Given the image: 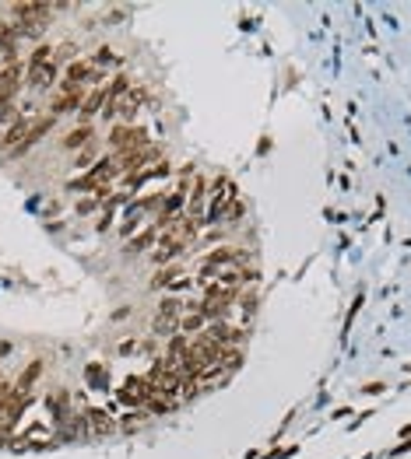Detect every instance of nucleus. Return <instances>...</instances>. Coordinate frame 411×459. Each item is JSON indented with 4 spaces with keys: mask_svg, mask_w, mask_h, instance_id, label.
Returning a JSON list of instances; mask_svg holds the SVG:
<instances>
[{
    "mask_svg": "<svg viewBox=\"0 0 411 459\" xmlns=\"http://www.w3.org/2000/svg\"><path fill=\"white\" fill-rule=\"evenodd\" d=\"M180 312H183V301H180V298H162L152 330H155L158 336H176V326H180Z\"/></svg>",
    "mask_w": 411,
    "mask_h": 459,
    "instance_id": "f257e3e1",
    "label": "nucleus"
},
{
    "mask_svg": "<svg viewBox=\"0 0 411 459\" xmlns=\"http://www.w3.org/2000/svg\"><path fill=\"white\" fill-rule=\"evenodd\" d=\"M109 144H113V147L124 155V151H144L148 137H144V130H137V127H113Z\"/></svg>",
    "mask_w": 411,
    "mask_h": 459,
    "instance_id": "f03ea898",
    "label": "nucleus"
},
{
    "mask_svg": "<svg viewBox=\"0 0 411 459\" xmlns=\"http://www.w3.org/2000/svg\"><path fill=\"white\" fill-rule=\"evenodd\" d=\"M92 64H84V60H74V64L64 71V81H60V91L64 95H74V91H81V84H92Z\"/></svg>",
    "mask_w": 411,
    "mask_h": 459,
    "instance_id": "7ed1b4c3",
    "label": "nucleus"
},
{
    "mask_svg": "<svg viewBox=\"0 0 411 459\" xmlns=\"http://www.w3.org/2000/svg\"><path fill=\"white\" fill-rule=\"evenodd\" d=\"M21 67L18 64H11V67H4L0 71V112H4L8 106H11V99L18 95V88H21Z\"/></svg>",
    "mask_w": 411,
    "mask_h": 459,
    "instance_id": "20e7f679",
    "label": "nucleus"
},
{
    "mask_svg": "<svg viewBox=\"0 0 411 459\" xmlns=\"http://www.w3.org/2000/svg\"><path fill=\"white\" fill-rule=\"evenodd\" d=\"M56 77H60V67H56L53 64V60H49V64H39V67H28V88H36V91H43V88H53V81Z\"/></svg>",
    "mask_w": 411,
    "mask_h": 459,
    "instance_id": "39448f33",
    "label": "nucleus"
},
{
    "mask_svg": "<svg viewBox=\"0 0 411 459\" xmlns=\"http://www.w3.org/2000/svg\"><path fill=\"white\" fill-rule=\"evenodd\" d=\"M102 109H106V88H95L92 95H88V99L81 102V112H78L81 127H92V116H95V112H102Z\"/></svg>",
    "mask_w": 411,
    "mask_h": 459,
    "instance_id": "423d86ee",
    "label": "nucleus"
},
{
    "mask_svg": "<svg viewBox=\"0 0 411 459\" xmlns=\"http://www.w3.org/2000/svg\"><path fill=\"white\" fill-rule=\"evenodd\" d=\"M204 336H208V340H215V344H222V347H228V344L243 340V330H232L228 323H208Z\"/></svg>",
    "mask_w": 411,
    "mask_h": 459,
    "instance_id": "0eeeda50",
    "label": "nucleus"
},
{
    "mask_svg": "<svg viewBox=\"0 0 411 459\" xmlns=\"http://www.w3.org/2000/svg\"><path fill=\"white\" fill-rule=\"evenodd\" d=\"M28 130H32V123L28 119H18V123H11V130L0 137V151H8V147H21V140L28 137Z\"/></svg>",
    "mask_w": 411,
    "mask_h": 459,
    "instance_id": "6e6552de",
    "label": "nucleus"
},
{
    "mask_svg": "<svg viewBox=\"0 0 411 459\" xmlns=\"http://www.w3.org/2000/svg\"><path fill=\"white\" fill-rule=\"evenodd\" d=\"M81 91H74V95H60V99H56L53 102V119L56 116H67V112H81Z\"/></svg>",
    "mask_w": 411,
    "mask_h": 459,
    "instance_id": "1a4fd4ad",
    "label": "nucleus"
},
{
    "mask_svg": "<svg viewBox=\"0 0 411 459\" xmlns=\"http://www.w3.org/2000/svg\"><path fill=\"white\" fill-rule=\"evenodd\" d=\"M39 372H43V361H32V364H28V372H21L14 393H18V396H28V389H32V382L39 379Z\"/></svg>",
    "mask_w": 411,
    "mask_h": 459,
    "instance_id": "9d476101",
    "label": "nucleus"
},
{
    "mask_svg": "<svg viewBox=\"0 0 411 459\" xmlns=\"http://www.w3.org/2000/svg\"><path fill=\"white\" fill-rule=\"evenodd\" d=\"M204 323H208V319H204L200 305H197V309L190 305V312H187V316L180 319V330H183V333H197V330H204Z\"/></svg>",
    "mask_w": 411,
    "mask_h": 459,
    "instance_id": "9b49d317",
    "label": "nucleus"
},
{
    "mask_svg": "<svg viewBox=\"0 0 411 459\" xmlns=\"http://www.w3.org/2000/svg\"><path fill=\"white\" fill-rule=\"evenodd\" d=\"M88 140H92V127H78L64 137V147H84Z\"/></svg>",
    "mask_w": 411,
    "mask_h": 459,
    "instance_id": "f8f14e48",
    "label": "nucleus"
},
{
    "mask_svg": "<svg viewBox=\"0 0 411 459\" xmlns=\"http://www.w3.org/2000/svg\"><path fill=\"white\" fill-rule=\"evenodd\" d=\"M158 238V232L155 228H148V232H141L134 242H130V246H127V253H137V249H144V246H152V242Z\"/></svg>",
    "mask_w": 411,
    "mask_h": 459,
    "instance_id": "ddd939ff",
    "label": "nucleus"
},
{
    "mask_svg": "<svg viewBox=\"0 0 411 459\" xmlns=\"http://www.w3.org/2000/svg\"><path fill=\"white\" fill-rule=\"evenodd\" d=\"M88 417H92V427H95V432H106V427H113V421H109L102 410H92Z\"/></svg>",
    "mask_w": 411,
    "mask_h": 459,
    "instance_id": "4468645a",
    "label": "nucleus"
},
{
    "mask_svg": "<svg viewBox=\"0 0 411 459\" xmlns=\"http://www.w3.org/2000/svg\"><path fill=\"white\" fill-rule=\"evenodd\" d=\"M169 281H176V270H158L155 281H152V288H162V284H169Z\"/></svg>",
    "mask_w": 411,
    "mask_h": 459,
    "instance_id": "2eb2a0df",
    "label": "nucleus"
},
{
    "mask_svg": "<svg viewBox=\"0 0 411 459\" xmlns=\"http://www.w3.org/2000/svg\"><path fill=\"white\" fill-rule=\"evenodd\" d=\"M71 56H74V46L67 42V46H60V49L53 53V64H60V60H71Z\"/></svg>",
    "mask_w": 411,
    "mask_h": 459,
    "instance_id": "dca6fc26",
    "label": "nucleus"
},
{
    "mask_svg": "<svg viewBox=\"0 0 411 459\" xmlns=\"http://www.w3.org/2000/svg\"><path fill=\"white\" fill-rule=\"evenodd\" d=\"M8 119H14V123H18V119H21V116L14 112V106H8L4 112H0V123H8Z\"/></svg>",
    "mask_w": 411,
    "mask_h": 459,
    "instance_id": "f3484780",
    "label": "nucleus"
}]
</instances>
